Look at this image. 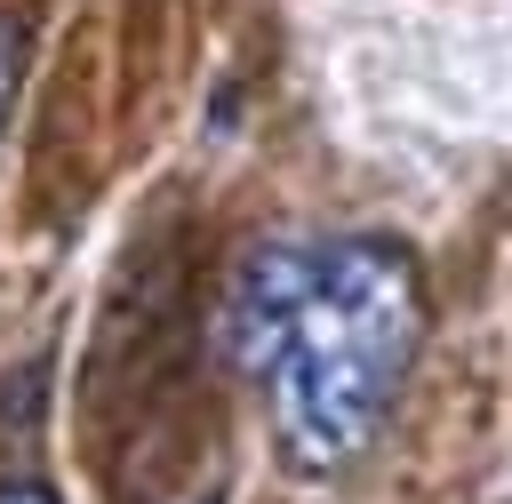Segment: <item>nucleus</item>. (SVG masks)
Returning a JSON list of instances; mask_svg holds the SVG:
<instances>
[{"instance_id":"obj_1","label":"nucleus","mask_w":512,"mask_h":504,"mask_svg":"<svg viewBox=\"0 0 512 504\" xmlns=\"http://www.w3.org/2000/svg\"><path fill=\"white\" fill-rule=\"evenodd\" d=\"M424 344V272L400 240H328L272 360V416L296 472H344Z\"/></svg>"},{"instance_id":"obj_4","label":"nucleus","mask_w":512,"mask_h":504,"mask_svg":"<svg viewBox=\"0 0 512 504\" xmlns=\"http://www.w3.org/2000/svg\"><path fill=\"white\" fill-rule=\"evenodd\" d=\"M0 504H64L40 472H0Z\"/></svg>"},{"instance_id":"obj_2","label":"nucleus","mask_w":512,"mask_h":504,"mask_svg":"<svg viewBox=\"0 0 512 504\" xmlns=\"http://www.w3.org/2000/svg\"><path fill=\"white\" fill-rule=\"evenodd\" d=\"M312 256L320 248H296V240H272L256 248L232 288H224V312H216V344L232 360V376H272L296 312H304V288H312Z\"/></svg>"},{"instance_id":"obj_3","label":"nucleus","mask_w":512,"mask_h":504,"mask_svg":"<svg viewBox=\"0 0 512 504\" xmlns=\"http://www.w3.org/2000/svg\"><path fill=\"white\" fill-rule=\"evenodd\" d=\"M24 16H8L0 8V136H8V120H16V96H24Z\"/></svg>"}]
</instances>
